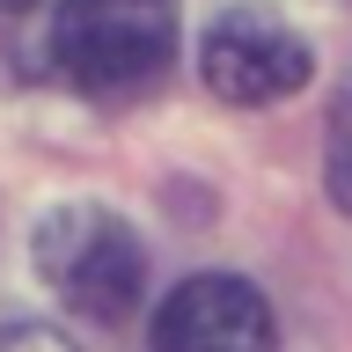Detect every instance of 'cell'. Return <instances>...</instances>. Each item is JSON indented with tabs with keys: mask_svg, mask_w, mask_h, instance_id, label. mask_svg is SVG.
<instances>
[{
	"mask_svg": "<svg viewBox=\"0 0 352 352\" xmlns=\"http://www.w3.org/2000/svg\"><path fill=\"white\" fill-rule=\"evenodd\" d=\"M37 272L66 308H81L96 323H118V316H132L140 286H147V250L103 206H59L37 228Z\"/></svg>",
	"mask_w": 352,
	"mask_h": 352,
	"instance_id": "obj_2",
	"label": "cell"
},
{
	"mask_svg": "<svg viewBox=\"0 0 352 352\" xmlns=\"http://www.w3.org/2000/svg\"><path fill=\"white\" fill-rule=\"evenodd\" d=\"M323 176H330V198L352 213V81L338 88L330 103V132H323Z\"/></svg>",
	"mask_w": 352,
	"mask_h": 352,
	"instance_id": "obj_5",
	"label": "cell"
},
{
	"mask_svg": "<svg viewBox=\"0 0 352 352\" xmlns=\"http://www.w3.org/2000/svg\"><path fill=\"white\" fill-rule=\"evenodd\" d=\"M198 74L220 103H279L308 81V37L286 15H272L264 0L228 8L198 44Z\"/></svg>",
	"mask_w": 352,
	"mask_h": 352,
	"instance_id": "obj_3",
	"label": "cell"
},
{
	"mask_svg": "<svg viewBox=\"0 0 352 352\" xmlns=\"http://www.w3.org/2000/svg\"><path fill=\"white\" fill-rule=\"evenodd\" d=\"M0 352H74V345L44 323H0Z\"/></svg>",
	"mask_w": 352,
	"mask_h": 352,
	"instance_id": "obj_6",
	"label": "cell"
},
{
	"mask_svg": "<svg viewBox=\"0 0 352 352\" xmlns=\"http://www.w3.org/2000/svg\"><path fill=\"white\" fill-rule=\"evenodd\" d=\"M154 352H272V308L235 272H198L154 308Z\"/></svg>",
	"mask_w": 352,
	"mask_h": 352,
	"instance_id": "obj_4",
	"label": "cell"
},
{
	"mask_svg": "<svg viewBox=\"0 0 352 352\" xmlns=\"http://www.w3.org/2000/svg\"><path fill=\"white\" fill-rule=\"evenodd\" d=\"M52 59L88 96H132L176 59V0H59Z\"/></svg>",
	"mask_w": 352,
	"mask_h": 352,
	"instance_id": "obj_1",
	"label": "cell"
},
{
	"mask_svg": "<svg viewBox=\"0 0 352 352\" xmlns=\"http://www.w3.org/2000/svg\"><path fill=\"white\" fill-rule=\"evenodd\" d=\"M0 8H37V0H0Z\"/></svg>",
	"mask_w": 352,
	"mask_h": 352,
	"instance_id": "obj_7",
	"label": "cell"
}]
</instances>
